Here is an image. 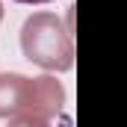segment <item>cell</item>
<instances>
[{
	"mask_svg": "<svg viewBox=\"0 0 127 127\" xmlns=\"http://www.w3.org/2000/svg\"><path fill=\"white\" fill-rule=\"evenodd\" d=\"M21 50L32 65L44 71H71L74 68V38L71 27L53 12H32L21 27Z\"/></svg>",
	"mask_w": 127,
	"mask_h": 127,
	"instance_id": "6da1fadb",
	"label": "cell"
},
{
	"mask_svg": "<svg viewBox=\"0 0 127 127\" xmlns=\"http://www.w3.org/2000/svg\"><path fill=\"white\" fill-rule=\"evenodd\" d=\"M62 106H65V89L56 77H50V74L27 77L21 112H30V115H38V118L50 121L62 112Z\"/></svg>",
	"mask_w": 127,
	"mask_h": 127,
	"instance_id": "7a4b0ae2",
	"label": "cell"
},
{
	"mask_svg": "<svg viewBox=\"0 0 127 127\" xmlns=\"http://www.w3.org/2000/svg\"><path fill=\"white\" fill-rule=\"evenodd\" d=\"M24 74H0V118H12L24 106Z\"/></svg>",
	"mask_w": 127,
	"mask_h": 127,
	"instance_id": "3957f363",
	"label": "cell"
},
{
	"mask_svg": "<svg viewBox=\"0 0 127 127\" xmlns=\"http://www.w3.org/2000/svg\"><path fill=\"white\" fill-rule=\"evenodd\" d=\"M6 127H50V121H44L38 115H30V112H15Z\"/></svg>",
	"mask_w": 127,
	"mask_h": 127,
	"instance_id": "277c9868",
	"label": "cell"
},
{
	"mask_svg": "<svg viewBox=\"0 0 127 127\" xmlns=\"http://www.w3.org/2000/svg\"><path fill=\"white\" fill-rule=\"evenodd\" d=\"M15 3H27V6H41V3H53V0H15Z\"/></svg>",
	"mask_w": 127,
	"mask_h": 127,
	"instance_id": "5b68a950",
	"label": "cell"
},
{
	"mask_svg": "<svg viewBox=\"0 0 127 127\" xmlns=\"http://www.w3.org/2000/svg\"><path fill=\"white\" fill-rule=\"evenodd\" d=\"M0 21H3V3H0Z\"/></svg>",
	"mask_w": 127,
	"mask_h": 127,
	"instance_id": "8992f818",
	"label": "cell"
}]
</instances>
